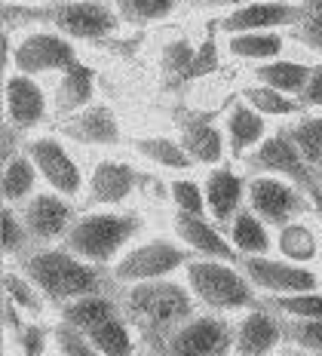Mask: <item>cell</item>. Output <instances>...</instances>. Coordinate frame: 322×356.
<instances>
[{"label":"cell","mask_w":322,"mask_h":356,"mask_svg":"<svg viewBox=\"0 0 322 356\" xmlns=\"http://www.w3.org/2000/svg\"><path fill=\"white\" fill-rule=\"evenodd\" d=\"M120 301H123V314L136 325L141 344L163 353H166V338L187 316L197 314L193 292L187 289V283H175L172 277L123 286Z\"/></svg>","instance_id":"1"},{"label":"cell","mask_w":322,"mask_h":356,"mask_svg":"<svg viewBox=\"0 0 322 356\" xmlns=\"http://www.w3.org/2000/svg\"><path fill=\"white\" fill-rule=\"evenodd\" d=\"M28 277L34 280V286L47 295V301L52 307H62L80 295L89 292H104L114 277H111V267L92 264L86 258L74 255L71 249L58 246H34L16 261Z\"/></svg>","instance_id":"2"},{"label":"cell","mask_w":322,"mask_h":356,"mask_svg":"<svg viewBox=\"0 0 322 356\" xmlns=\"http://www.w3.org/2000/svg\"><path fill=\"white\" fill-rule=\"evenodd\" d=\"M141 227H145V218L132 209H117V206H111V209H86L71 221L62 246L92 264L111 267L136 243Z\"/></svg>","instance_id":"3"},{"label":"cell","mask_w":322,"mask_h":356,"mask_svg":"<svg viewBox=\"0 0 322 356\" xmlns=\"http://www.w3.org/2000/svg\"><path fill=\"white\" fill-rule=\"evenodd\" d=\"M184 283L193 292V298L203 310H215V314H243V310L255 307L258 289L245 277V270L236 261H224V258H206L193 255L184 264Z\"/></svg>","instance_id":"4"},{"label":"cell","mask_w":322,"mask_h":356,"mask_svg":"<svg viewBox=\"0 0 322 356\" xmlns=\"http://www.w3.org/2000/svg\"><path fill=\"white\" fill-rule=\"evenodd\" d=\"M25 22H43V25L56 28L71 40L102 43L111 40L120 31V13L114 3L104 0H49L47 6L28 10Z\"/></svg>","instance_id":"5"},{"label":"cell","mask_w":322,"mask_h":356,"mask_svg":"<svg viewBox=\"0 0 322 356\" xmlns=\"http://www.w3.org/2000/svg\"><path fill=\"white\" fill-rule=\"evenodd\" d=\"M193 258V252L184 246L182 240L172 236H154V240L136 243L111 264V277L114 286H132V283H147V280H163L175 277L178 270H184V264Z\"/></svg>","instance_id":"6"},{"label":"cell","mask_w":322,"mask_h":356,"mask_svg":"<svg viewBox=\"0 0 322 356\" xmlns=\"http://www.w3.org/2000/svg\"><path fill=\"white\" fill-rule=\"evenodd\" d=\"M239 166H243L245 175H282L289 181H295L301 191H307V194H313L322 181V172L304 160V154L298 151L289 129H271L264 136V142L252 147L239 160Z\"/></svg>","instance_id":"7"},{"label":"cell","mask_w":322,"mask_h":356,"mask_svg":"<svg viewBox=\"0 0 322 356\" xmlns=\"http://www.w3.org/2000/svg\"><path fill=\"white\" fill-rule=\"evenodd\" d=\"M6 56H10L13 71L31 74V77H58V74H65L80 62L71 37H65L49 25L25 31L16 40H10Z\"/></svg>","instance_id":"8"},{"label":"cell","mask_w":322,"mask_h":356,"mask_svg":"<svg viewBox=\"0 0 322 356\" xmlns=\"http://www.w3.org/2000/svg\"><path fill=\"white\" fill-rule=\"evenodd\" d=\"M245 203H249L273 231L289 225V221L301 218L307 209H313L310 194L282 175H245Z\"/></svg>","instance_id":"9"},{"label":"cell","mask_w":322,"mask_h":356,"mask_svg":"<svg viewBox=\"0 0 322 356\" xmlns=\"http://www.w3.org/2000/svg\"><path fill=\"white\" fill-rule=\"evenodd\" d=\"M22 147L28 151V157L34 160V166L40 169V178L58 194L77 200L86 191V175L80 169V163L74 160L68 145L56 136H34L22 138Z\"/></svg>","instance_id":"10"},{"label":"cell","mask_w":322,"mask_h":356,"mask_svg":"<svg viewBox=\"0 0 322 356\" xmlns=\"http://www.w3.org/2000/svg\"><path fill=\"white\" fill-rule=\"evenodd\" d=\"M239 267L245 270V277L252 280V286L261 295H295V292H310L319 289V273L310 264H298L289 258H273L267 255H243Z\"/></svg>","instance_id":"11"},{"label":"cell","mask_w":322,"mask_h":356,"mask_svg":"<svg viewBox=\"0 0 322 356\" xmlns=\"http://www.w3.org/2000/svg\"><path fill=\"white\" fill-rule=\"evenodd\" d=\"M234 350V323L227 314L197 310L166 338V353H230Z\"/></svg>","instance_id":"12"},{"label":"cell","mask_w":322,"mask_h":356,"mask_svg":"<svg viewBox=\"0 0 322 356\" xmlns=\"http://www.w3.org/2000/svg\"><path fill=\"white\" fill-rule=\"evenodd\" d=\"M22 218H25L28 231H31L34 246H56V243L65 240L71 221L77 218L74 212V200L58 194V191H37L34 197H28L25 203L19 206Z\"/></svg>","instance_id":"13"},{"label":"cell","mask_w":322,"mask_h":356,"mask_svg":"<svg viewBox=\"0 0 322 356\" xmlns=\"http://www.w3.org/2000/svg\"><path fill=\"white\" fill-rule=\"evenodd\" d=\"M3 108H6V123L16 126L25 136V132L47 123V117L52 114V99L43 89L40 77L10 68L3 83Z\"/></svg>","instance_id":"14"},{"label":"cell","mask_w":322,"mask_h":356,"mask_svg":"<svg viewBox=\"0 0 322 356\" xmlns=\"http://www.w3.org/2000/svg\"><path fill=\"white\" fill-rule=\"evenodd\" d=\"M141 175L126 160H99L86 175V209H111L129 203Z\"/></svg>","instance_id":"15"},{"label":"cell","mask_w":322,"mask_h":356,"mask_svg":"<svg viewBox=\"0 0 322 356\" xmlns=\"http://www.w3.org/2000/svg\"><path fill=\"white\" fill-rule=\"evenodd\" d=\"M172 234L184 243L193 255H206V258H224V261H236L239 264V252L230 243L227 231L212 218V215H193L184 209L172 212Z\"/></svg>","instance_id":"16"},{"label":"cell","mask_w":322,"mask_h":356,"mask_svg":"<svg viewBox=\"0 0 322 356\" xmlns=\"http://www.w3.org/2000/svg\"><path fill=\"white\" fill-rule=\"evenodd\" d=\"M301 19V3H286V0H249V3L227 10L218 19L221 34L239 31H282L295 28Z\"/></svg>","instance_id":"17"},{"label":"cell","mask_w":322,"mask_h":356,"mask_svg":"<svg viewBox=\"0 0 322 356\" xmlns=\"http://www.w3.org/2000/svg\"><path fill=\"white\" fill-rule=\"evenodd\" d=\"M286 341V320L282 314L261 298L255 307L243 310L234 323V350L236 353H271Z\"/></svg>","instance_id":"18"},{"label":"cell","mask_w":322,"mask_h":356,"mask_svg":"<svg viewBox=\"0 0 322 356\" xmlns=\"http://www.w3.org/2000/svg\"><path fill=\"white\" fill-rule=\"evenodd\" d=\"M62 136L74 145H83V147H114L123 142V129H120L117 114L108 105H86L77 114L65 117L62 120Z\"/></svg>","instance_id":"19"},{"label":"cell","mask_w":322,"mask_h":356,"mask_svg":"<svg viewBox=\"0 0 322 356\" xmlns=\"http://www.w3.org/2000/svg\"><path fill=\"white\" fill-rule=\"evenodd\" d=\"M203 191H206L209 215H212L221 227H227L230 218L245 206V178L239 175L234 166H224V163L212 166L203 181Z\"/></svg>","instance_id":"20"},{"label":"cell","mask_w":322,"mask_h":356,"mask_svg":"<svg viewBox=\"0 0 322 356\" xmlns=\"http://www.w3.org/2000/svg\"><path fill=\"white\" fill-rule=\"evenodd\" d=\"M271 132V117H264L261 111H255L249 102L239 99L236 105L227 108L224 114V136H227V151L236 163L264 142V136Z\"/></svg>","instance_id":"21"},{"label":"cell","mask_w":322,"mask_h":356,"mask_svg":"<svg viewBox=\"0 0 322 356\" xmlns=\"http://www.w3.org/2000/svg\"><path fill=\"white\" fill-rule=\"evenodd\" d=\"M52 114L56 117H71L77 111H83L86 105H92L95 99V74L86 68V65H74L65 74L56 77V86H52Z\"/></svg>","instance_id":"22"},{"label":"cell","mask_w":322,"mask_h":356,"mask_svg":"<svg viewBox=\"0 0 322 356\" xmlns=\"http://www.w3.org/2000/svg\"><path fill=\"white\" fill-rule=\"evenodd\" d=\"M224 231H227L239 255H267V252H273V240H276V234H271L273 227L249 203L230 218V225Z\"/></svg>","instance_id":"23"},{"label":"cell","mask_w":322,"mask_h":356,"mask_svg":"<svg viewBox=\"0 0 322 356\" xmlns=\"http://www.w3.org/2000/svg\"><path fill=\"white\" fill-rule=\"evenodd\" d=\"M182 145L187 147L197 166H218L227 151V136H224V126H215L209 120H187L182 126Z\"/></svg>","instance_id":"24"},{"label":"cell","mask_w":322,"mask_h":356,"mask_svg":"<svg viewBox=\"0 0 322 356\" xmlns=\"http://www.w3.org/2000/svg\"><path fill=\"white\" fill-rule=\"evenodd\" d=\"M224 53L236 62H271L286 53V34L282 31H239L224 34Z\"/></svg>","instance_id":"25"},{"label":"cell","mask_w":322,"mask_h":356,"mask_svg":"<svg viewBox=\"0 0 322 356\" xmlns=\"http://www.w3.org/2000/svg\"><path fill=\"white\" fill-rule=\"evenodd\" d=\"M40 169L34 166V160L28 157V151L19 145L16 154L3 160V175H0V191H3V203L22 206L28 197L37 194V184H40Z\"/></svg>","instance_id":"26"},{"label":"cell","mask_w":322,"mask_h":356,"mask_svg":"<svg viewBox=\"0 0 322 356\" xmlns=\"http://www.w3.org/2000/svg\"><path fill=\"white\" fill-rule=\"evenodd\" d=\"M132 151L141 160L166 169V172H191L197 166V160L187 154L182 138H172V136H156V132L154 136H138V138H132Z\"/></svg>","instance_id":"27"},{"label":"cell","mask_w":322,"mask_h":356,"mask_svg":"<svg viewBox=\"0 0 322 356\" xmlns=\"http://www.w3.org/2000/svg\"><path fill=\"white\" fill-rule=\"evenodd\" d=\"M120 310H123V301L104 289V292H89V295H80V298L62 304V307H58V320H65V323L77 325V329L89 332V329H95L99 323L108 320V316L120 314Z\"/></svg>","instance_id":"28"},{"label":"cell","mask_w":322,"mask_h":356,"mask_svg":"<svg viewBox=\"0 0 322 356\" xmlns=\"http://www.w3.org/2000/svg\"><path fill=\"white\" fill-rule=\"evenodd\" d=\"M273 249L280 252L282 258H289V261L313 264L319 258V252H322V234L313 225L295 218V221H289V225L276 227Z\"/></svg>","instance_id":"29"},{"label":"cell","mask_w":322,"mask_h":356,"mask_svg":"<svg viewBox=\"0 0 322 356\" xmlns=\"http://www.w3.org/2000/svg\"><path fill=\"white\" fill-rule=\"evenodd\" d=\"M310 74H313V65L301 62V58H282V56L252 68L255 83H267L273 89H282V92H289V95H298V99H301Z\"/></svg>","instance_id":"30"},{"label":"cell","mask_w":322,"mask_h":356,"mask_svg":"<svg viewBox=\"0 0 322 356\" xmlns=\"http://www.w3.org/2000/svg\"><path fill=\"white\" fill-rule=\"evenodd\" d=\"M89 341H92L95 353H108V356H123V353H132L138 347V332L136 325L129 323V316L120 310V314L108 316L104 323H99L95 329L86 332Z\"/></svg>","instance_id":"31"},{"label":"cell","mask_w":322,"mask_h":356,"mask_svg":"<svg viewBox=\"0 0 322 356\" xmlns=\"http://www.w3.org/2000/svg\"><path fill=\"white\" fill-rule=\"evenodd\" d=\"M3 298L13 301L25 316H34L40 320L47 314V295L34 286V280L28 277L22 267H6L3 270Z\"/></svg>","instance_id":"32"},{"label":"cell","mask_w":322,"mask_h":356,"mask_svg":"<svg viewBox=\"0 0 322 356\" xmlns=\"http://www.w3.org/2000/svg\"><path fill=\"white\" fill-rule=\"evenodd\" d=\"M239 99L249 102L255 111H261V114L271 117V120H276V117H298V114H304L307 111L298 95H289V92H282V89H273L267 83L245 86Z\"/></svg>","instance_id":"33"},{"label":"cell","mask_w":322,"mask_h":356,"mask_svg":"<svg viewBox=\"0 0 322 356\" xmlns=\"http://www.w3.org/2000/svg\"><path fill=\"white\" fill-rule=\"evenodd\" d=\"M0 246H3L6 261H19L28 249H34L31 231H28L25 218H22L19 206L3 203V221H0Z\"/></svg>","instance_id":"34"},{"label":"cell","mask_w":322,"mask_h":356,"mask_svg":"<svg viewBox=\"0 0 322 356\" xmlns=\"http://www.w3.org/2000/svg\"><path fill=\"white\" fill-rule=\"evenodd\" d=\"M289 132H291V138H295L298 151L304 154V160L322 172V114L304 111V114L295 117V123L289 126Z\"/></svg>","instance_id":"35"},{"label":"cell","mask_w":322,"mask_h":356,"mask_svg":"<svg viewBox=\"0 0 322 356\" xmlns=\"http://www.w3.org/2000/svg\"><path fill=\"white\" fill-rule=\"evenodd\" d=\"M6 353H22V356H40L52 350V325H40V320H25L13 335L3 338Z\"/></svg>","instance_id":"36"},{"label":"cell","mask_w":322,"mask_h":356,"mask_svg":"<svg viewBox=\"0 0 322 356\" xmlns=\"http://www.w3.org/2000/svg\"><path fill=\"white\" fill-rule=\"evenodd\" d=\"M276 314L286 320H310V316H322V289H310V292H295V295H261Z\"/></svg>","instance_id":"37"},{"label":"cell","mask_w":322,"mask_h":356,"mask_svg":"<svg viewBox=\"0 0 322 356\" xmlns=\"http://www.w3.org/2000/svg\"><path fill=\"white\" fill-rule=\"evenodd\" d=\"M111 3L117 6L123 22H132V25H154V22H163L175 13L178 0H111Z\"/></svg>","instance_id":"38"},{"label":"cell","mask_w":322,"mask_h":356,"mask_svg":"<svg viewBox=\"0 0 322 356\" xmlns=\"http://www.w3.org/2000/svg\"><path fill=\"white\" fill-rule=\"evenodd\" d=\"M295 37L307 49L322 56V0H301V19L295 25Z\"/></svg>","instance_id":"39"},{"label":"cell","mask_w":322,"mask_h":356,"mask_svg":"<svg viewBox=\"0 0 322 356\" xmlns=\"http://www.w3.org/2000/svg\"><path fill=\"white\" fill-rule=\"evenodd\" d=\"M282 320H286V316H282ZM286 344H291L295 350L322 353V316L286 320Z\"/></svg>","instance_id":"40"},{"label":"cell","mask_w":322,"mask_h":356,"mask_svg":"<svg viewBox=\"0 0 322 356\" xmlns=\"http://www.w3.org/2000/svg\"><path fill=\"white\" fill-rule=\"evenodd\" d=\"M52 350L65 356H86V353H95V347L83 329H77V325L65 320H56V325H52Z\"/></svg>","instance_id":"41"},{"label":"cell","mask_w":322,"mask_h":356,"mask_svg":"<svg viewBox=\"0 0 322 356\" xmlns=\"http://www.w3.org/2000/svg\"><path fill=\"white\" fill-rule=\"evenodd\" d=\"M169 197H172V203H175V209H184L193 215H209L206 191H203V184L193 181V178H172Z\"/></svg>","instance_id":"42"},{"label":"cell","mask_w":322,"mask_h":356,"mask_svg":"<svg viewBox=\"0 0 322 356\" xmlns=\"http://www.w3.org/2000/svg\"><path fill=\"white\" fill-rule=\"evenodd\" d=\"M301 105L307 111H322V62L313 65V74L301 92Z\"/></svg>","instance_id":"43"},{"label":"cell","mask_w":322,"mask_h":356,"mask_svg":"<svg viewBox=\"0 0 322 356\" xmlns=\"http://www.w3.org/2000/svg\"><path fill=\"white\" fill-rule=\"evenodd\" d=\"M200 10H236V6L249 3V0H191Z\"/></svg>","instance_id":"44"},{"label":"cell","mask_w":322,"mask_h":356,"mask_svg":"<svg viewBox=\"0 0 322 356\" xmlns=\"http://www.w3.org/2000/svg\"><path fill=\"white\" fill-rule=\"evenodd\" d=\"M310 203H313V212H316L319 221H322V188H316V191L310 194Z\"/></svg>","instance_id":"45"},{"label":"cell","mask_w":322,"mask_h":356,"mask_svg":"<svg viewBox=\"0 0 322 356\" xmlns=\"http://www.w3.org/2000/svg\"><path fill=\"white\" fill-rule=\"evenodd\" d=\"M3 3H25V0H3Z\"/></svg>","instance_id":"46"},{"label":"cell","mask_w":322,"mask_h":356,"mask_svg":"<svg viewBox=\"0 0 322 356\" xmlns=\"http://www.w3.org/2000/svg\"><path fill=\"white\" fill-rule=\"evenodd\" d=\"M47 3H49V0H47Z\"/></svg>","instance_id":"47"}]
</instances>
